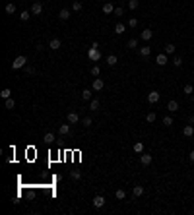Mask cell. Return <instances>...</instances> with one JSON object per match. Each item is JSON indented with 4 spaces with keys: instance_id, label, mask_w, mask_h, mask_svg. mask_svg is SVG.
I'll return each mask as SVG.
<instances>
[{
    "instance_id": "6da1fadb",
    "label": "cell",
    "mask_w": 194,
    "mask_h": 215,
    "mask_svg": "<svg viewBox=\"0 0 194 215\" xmlns=\"http://www.w3.org/2000/svg\"><path fill=\"white\" fill-rule=\"evenodd\" d=\"M87 56H89L91 62H97V60L101 58V51H99V45H97V43H93V45L89 47V51H87Z\"/></svg>"
},
{
    "instance_id": "7a4b0ae2",
    "label": "cell",
    "mask_w": 194,
    "mask_h": 215,
    "mask_svg": "<svg viewBox=\"0 0 194 215\" xmlns=\"http://www.w3.org/2000/svg\"><path fill=\"white\" fill-rule=\"evenodd\" d=\"M25 64H27V58L23 56V54H19V56H16V60L12 62V68L14 70H19V68H23Z\"/></svg>"
},
{
    "instance_id": "3957f363",
    "label": "cell",
    "mask_w": 194,
    "mask_h": 215,
    "mask_svg": "<svg viewBox=\"0 0 194 215\" xmlns=\"http://www.w3.org/2000/svg\"><path fill=\"white\" fill-rule=\"evenodd\" d=\"M167 62H169V60H167V54H165V52H161V54L155 56V64H157V66H165Z\"/></svg>"
},
{
    "instance_id": "277c9868",
    "label": "cell",
    "mask_w": 194,
    "mask_h": 215,
    "mask_svg": "<svg viewBox=\"0 0 194 215\" xmlns=\"http://www.w3.org/2000/svg\"><path fill=\"white\" fill-rule=\"evenodd\" d=\"M159 99H161V95L157 91H151V93H148V101L151 105H155V103H159Z\"/></svg>"
},
{
    "instance_id": "5b68a950",
    "label": "cell",
    "mask_w": 194,
    "mask_h": 215,
    "mask_svg": "<svg viewBox=\"0 0 194 215\" xmlns=\"http://www.w3.org/2000/svg\"><path fill=\"white\" fill-rule=\"evenodd\" d=\"M58 134H60V136H68V134H70V126H68V124H60V126H58Z\"/></svg>"
},
{
    "instance_id": "8992f818",
    "label": "cell",
    "mask_w": 194,
    "mask_h": 215,
    "mask_svg": "<svg viewBox=\"0 0 194 215\" xmlns=\"http://www.w3.org/2000/svg\"><path fill=\"white\" fill-rule=\"evenodd\" d=\"M68 122L70 124H76V122H80V114H78V112H68Z\"/></svg>"
},
{
    "instance_id": "52a82bcc",
    "label": "cell",
    "mask_w": 194,
    "mask_h": 215,
    "mask_svg": "<svg viewBox=\"0 0 194 215\" xmlns=\"http://www.w3.org/2000/svg\"><path fill=\"white\" fill-rule=\"evenodd\" d=\"M60 47H62L60 39H51V43H49V49H52V51H58Z\"/></svg>"
},
{
    "instance_id": "ba28073f",
    "label": "cell",
    "mask_w": 194,
    "mask_h": 215,
    "mask_svg": "<svg viewBox=\"0 0 194 215\" xmlns=\"http://www.w3.org/2000/svg\"><path fill=\"white\" fill-rule=\"evenodd\" d=\"M93 205H95V207H103V205H105V198H103V196H95V198H93Z\"/></svg>"
},
{
    "instance_id": "9c48e42d",
    "label": "cell",
    "mask_w": 194,
    "mask_h": 215,
    "mask_svg": "<svg viewBox=\"0 0 194 215\" xmlns=\"http://www.w3.org/2000/svg\"><path fill=\"white\" fill-rule=\"evenodd\" d=\"M140 37H142L144 41H149L151 37H153V31H151V29H144V31L140 33Z\"/></svg>"
},
{
    "instance_id": "30bf717a",
    "label": "cell",
    "mask_w": 194,
    "mask_h": 215,
    "mask_svg": "<svg viewBox=\"0 0 194 215\" xmlns=\"http://www.w3.org/2000/svg\"><path fill=\"white\" fill-rule=\"evenodd\" d=\"M167 109H169L171 112H177V111H179V103H177L175 99H171V101L167 103Z\"/></svg>"
},
{
    "instance_id": "8fae6325",
    "label": "cell",
    "mask_w": 194,
    "mask_h": 215,
    "mask_svg": "<svg viewBox=\"0 0 194 215\" xmlns=\"http://www.w3.org/2000/svg\"><path fill=\"white\" fill-rule=\"evenodd\" d=\"M140 163H142V165H151V155L142 153V155H140Z\"/></svg>"
},
{
    "instance_id": "7c38bea8",
    "label": "cell",
    "mask_w": 194,
    "mask_h": 215,
    "mask_svg": "<svg viewBox=\"0 0 194 215\" xmlns=\"http://www.w3.org/2000/svg\"><path fill=\"white\" fill-rule=\"evenodd\" d=\"M58 18H60L62 21H66L68 18H70V10H66V8H62V10L58 12Z\"/></svg>"
},
{
    "instance_id": "4fadbf2b",
    "label": "cell",
    "mask_w": 194,
    "mask_h": 215,
    "mask_svg": "<svg viewBox=\"0 0 194 215\" xmlns=\"http://www.w3.org/2000/svg\"><path fill=\"white\" fill-rule=\"evenodd\" d=\"M103 87H105V84H103V79H101V78H97L95 81H93V89H95V91H101Z\"/></svg>"
},
{
    "instance_id": "5bb4252c",
    "label": "cell",
    "mask_w": 194,
    "mask_h": 215,
    "mask_svg": "<svg viewBox=\"0 0 194 215\" xmlns=\"http://www.w3.org/2000/svg\"><path fill=\"white\" fill-rule=\"evenodd\" d=\"M182 134H184L186 138H190V136H192V134H194V128H192V124H186V126L182 128Z\"/></svg>"
},
{
    "instance_id": "9a60e30c",
    "label": "cell",
    "mask_w": 194,
    "mask_h": 215,
    "mask_svg": "<svg viewBox=\"0 0 194 215\" xmlns=\"http://www.w3.org/2000/svg\"><path fill=\"white\" fill-rule=\"evenodd\" d=\"M41 12H43V4H41V2H35L31 6V14H41Z\"/></svg>"
},
{
    "instance_id": "2e32d148",
    "label": "cell",
    "mask_w": 194,
    "mask_h": 215,
    "mask_svg": "<svg viewBox=\"0 0 194 215\" xmlns=\"http://www.w3.org/2000/svg\"><path fill=\"white\" fill-rule=\"evenodd\" d=\"M124 31H126V25H124V23H116V25H115V33H116V35H122Z\"/></svg>"
},
{
    "instance_id": "e0dca14e",
    "label": "cell",
    "mask_w": 194,
    "mask_h": 215,
    "mask_svg": "<svg viewBox=\"0 0 194 215\" xmlns=\"http://www.w3.org/2000/svg\"><path fill=\"white\" fill-rule=\"evenodd\" d=\"M103 12L105 14H113V12H115V6H113L111 2H105V4H103Z\"/></svg>"
},
{
    "instance_id": "ac0fdd59",
    "label": "cell",
    "mask_w": 194,
    "mask_h": 215,
    "mask_svg": "<svg viewBox=\"0 0 194 215\" xmlns=\"http://www.w3.org/2000/svg\"><path fill=\"white\" fill-rule=\"evenodd\" d=\"M105 62H107V64H109V66H115L116 62H118V58H116L115 54H109V56L105 58Z\"/></svg>"
},
{
    "instance_id": "d6986e66",
    "label": "cell",
    "mask_w": 194,
    "mask_h": 215,
    "mask_svg": "<svg viewBox=\"0 0 194 215\" xmlns=\"http://www.w3.org/2000/svg\"><path fill=\"white\" fill-rule=\"evenodd\" d=\"M132 149H134V153H144V143L142 142H136Z\"/></svg>"
},
{
    "instance_id": "ffe728a7",
    "label": "cell",
    "mask_w": 194,
    "mask_h": 215,
    "mask_svg": "<svg viewBox=\"0 0 194 215\" xmlns=\"http://www.w3.org/2000/svg\"><path fill=\"white\" fill-rule=\"evenodd\" d=\"M132 194H134V198H140V196L144 194V186H134Z\"/></svg>"
},
{
    "instance_id": "44dd1931",
    "label": "cell",
    "mask_w": 194,
    "mask_h": 215,
    "mask_svg": "<svg viewBox=\"0 0 194 215\" xmlns=\"http://www.w3.org/2000/svg\"><path fill=\"white\" fill-rule=\"evenodd\" d=\"M80 10H82V2H80V0H74V2H72V12H80Z\"/></svg>"
},
{
    "instance_id": "7402d4cb",
    "label": "cell",
    "mask_w": 194,
    "mask_h": 215,
    "mask_svg": "<svg viewBox=\"0 0 194 215\" xmlns=\"http://www.w3.org/2000/svg\"><path fill=\"white\" fill-rule=\"evenodd\" d=\"M43 140H45V143H52L54 142V134H52V132H47Z\"/></svg>"
},
{
    "instance_id": "603a6c76",
    "label": "cell",
    "mask_w": 194,
    "mask_h": 215,
    "mask_svg": "<svg viewBox=\"0 0 194 215\" xmlns=\"http://www.w3.org/2000/svg\"><path fill=\"white\" fill-rule=\"evenodd\" d=\"M89 111H99V101H97V99H91V103H89Z\"/></svg>"
},
{
    "instance_id": "cb8c5ba5",
    "label": "cell",
    "mask_w": 194,
    "mask_h": 215,
    "mask_svg": "<svg viewBox=\"0 0 194 215\" xmlns=\"http://www.w3.org/2000/svg\"><path fill=\"white\" fill-rule=\"evenodd\" d=\"M0 95H2V99H10V97H12V91H10V89H8V87H4V89H2V93H0Z\"/></svg>"
},
{
    "instance_id": "d4e9b609",
    "label": "cell",
    "mask_w": 194,
    "mask_h": 215,
    "mask_svg": "<svg viewBox=\"0 0 194 215\" xmlns=\"http://www.w3.org/2000/svg\"><path fill=\"white\" fill-rule=\"evenodd\" d=\"M149 52H151L149 47H140V54H142V56H149Z\"/></svg>"
},
{
    "instance_id": "484cf974",
    "label": "cell",
    "mask_w": 194,
    "mask_h": 215,
    "mask_svg": "<svg viewBox=\"0 0 194 215\" xmlns=\"http://www.w3.org/2000/svg\"><path fill=\"white\" fill-rule=\"evenodd\" d=\"M4 105H6V109H10V111H12L14 107H16V101L10 97V99H6V103H4Z\"/></svg>"
},
{
    "instance_id": "4316f807",
    "label": "cell",
    "mask_w": 194,
    "mask_h": 215,
    "mask_svg": "<svg viewBox=\"0 0 194 215\" xmlns=\"http://www.w3.org/2000/svg\"><path fill=\"white\" fill-rule=\"evenodd\" d=\"M182 91L186 93V95H192V91H194V87H192V85H190V84H186V85H184V87H182Z\"/></svg>"
},
{
    "instance_id": "83f0119b",
    "label": "cell",
    "mask_w": 194,
    "mask_h": 215,
    "mask_svg": "<svg viewBox=\"0 0 194 215\" xmlns=\"http://www.w3.org/2000/svg\"><path fill=\"white\" fill-rule=\"evenodd\" d=\"M115 196L118 198V200H124V198H126V192H124V190L120 188V190H116V192H115Z\"/></svg>"
},
{
    "instance_id": "f1b7e54d",
    "label": "cell",
    "mask_w": 194,
    "mask_h": 215,
    "mask_svg": "<svg viewBox=\"0 0 194 215\" xmlns=\"http://www.w3.org/2000/svg\"><path fill=\"white\" fill-rule=\"evenodd\" d=\"M82 99H85V101H89V99H91V91H89V89H84V91H82Z\"/></svg>"
},
{
    "instance_id": "f546056e",
    "label": "cell",
    "mask_w": 194,
    "mask_h": 215,
    "mask_svg": "<svg viewBox=\"0 0 194 215\" xmlns=\"http://www.w3.org/2000/svg\"><path fill=\"white\" fill-rule=\"evenodd\" d=\"M70 176L74 178V180H80V178H82V173H80V170H72Z\"/></svg>"
},
{
    "instance_id": "4dcf8cb0",
    "label": "cell",
    "mask_w": 194,
    "mask_h": 215,
    "mask_svg": "<svg viewBox=\"0 0 194 215\" xmlns=\"http://www.w3.org/2000/svg\"><path fill=\"white\" fill-rule=\"evenodd\" d=\"M82 124H84L85 128H89L91 124H93V120H91V118H89V116H87V118H82Z\"/></svg>"
},
{
    "instance_id": "1f68e13d",
    "label": "cell",
    "mask_w": 194,
    "mask_h": 215,
    "mask_svg": "<svg viewBox=\"0 0 194 215\" xmlns=\"http://www.w3.org/2000/svg\"><path fill=\"white\" fill-rule=\"evenodd\" d=\"M16 12V4H6V14H14Z\"/></svg>"
},
{
    "instance_id": "d6a6232c",
    "label": "cell",
    "mask_w": 194,
    "mask_h": 215,
    "mask_svg": "<svg viewBox=\"0 0 194 215\" xmlns=\"http://www.w3.org/2000/svg\"><path fill=\"white\" fill-rule=\"evenodd\" d=\"M175 52V45H165V54H173Z\"/></svg>"
},
{
    "instance_id": "836d02e7",
    "label": "cell",
    "mask_w": 194,
    "mask_h": 215,
    "mask_svg": "<svg viewBox=\"0 0 194 215\" xmlns=\"http://www.w3.org/2000/svg\"><path fill=\"white\" fill-rule=\"evenodd\" d=\"M138 4H140L138 0H130V2H128V8H130V10H136V8H138Z\"/></svg>"
},
{
    "instance_id": "e575fe53",
    "label": "cell",
    "mask_w": 194,
    "mask_h": 215,
    "mask_svg": "<svg viewBox=\"0 0 194 215\" xmlns=\"http://www.w3.org/2000/svg\"><path fill=\"white\" fill-rule=\"evenodd\" d=\"M173 64L177 66V68H179V66H182V58H181V56H175V58H173Z\"/></svg>"
},
{
    "instance_id": "d590c367",
    "label": "cell",
    "mask_w": 194,
    "mask_h": 215,
    "mask_svg": "<svg viewBox=\"0 0 194 215\" xmlns=\"http://www.w3.org/2000/svg\"><path fill=\"white\" fill-rule=\"evenodd\" d=\"M19 20L27 21V20H29V12H21V14H19Z\"/></svg>"
},
{
    "instance_id": "8d00e7d4",
    "label": "cell",
    "mask_w": 194,
    "mask_h": 215,
    "mask_svg": "<svg viewBox=\"0 0 194 215\" xmlns=\"http://www.w3.org/2000/svg\"><path fill=\"white\" fill-rule=\"evenodd\" d=\"M155 118H157V116H155V112H149L148 116H146V120H148V122H155Z\"/></svg>"
},
{
    "instance_id": "74e56055",
    "label": "cell",
    "mask_w": 194,
    "mask_h": 215,
    "mask_svg": "<svg viewBox=\"0 0 194 215\" xmlns=\"http://www.w3.org/2000/svg\"><path fill=\"white\" fill-rule=\"evenodd\" d=\"M136 47H138V41H136V39H130V41H128V49H136Z\"/></svg>"
},
{
    "instance_id": "f35d334b",
    "label": "cell",
    "mask_w": 194,
    "mask_h": 215,
    "mask_svg": "<svg viewBox=\"0 0 194 215\" xmlns=\"http://www.w3.org/2000/svg\"><path fill=\"white\" fill-rule=\"evenodd\" d=\"M138 25V20H136V18H130L128 20V27H136Z\"/></svg>"
},
{
    "instance_id": "ab89813d",
    "label": "cell",
    "mask_w": 194,
    "mask_h": 215,
    "mask_svg": "<svg viewBox=\"0 0 194 215\" xmlns=\"http://www.w3.org/2000/svg\"><path fill=\"white\" fill-rule=\"evenodd\" d=\"M163 124H165V126H171V124H173V118H171V116H165V118H163Z\"/></svg>"
},
{
    "instance_id": "60d3db41",
    "label": "cell",
    "mask_w": 194,
    "mask_h": 215,
    "mask_svg": "<svg viewBox=\"0 0 194 215\" xmlns=\"http://www.w3.org/2000/svg\"><path fill=\"white\" fill-rule=\"evenodd\" d=\"M99 66H93V68H91V76H99Z\"/></svg>"
},
{
    "instance_id": "b9f144b4",
    "label": "cell",
    "mask_w": 194,
    "mask_h": 215,
    "mask_svg": "<svg viewBox=\"0 0 194 215\" xmlns=\"http://www.w3.org/2000/svg\"><path fill=\"white\" fill-rule=\"evenodd\" d=\"M113 14H115V16H122L124 10H122V8H115V12H113Z\"/></svg>"
},
{
    "instance_id": "7bdbcfd3",
    "label": "cell",
    "mask_w": 194,
    "mask_h": 215,
    "mask_svg": "<svg viewBox=\"0 0 194 215\" xmlns=\"http://www.w3.org/2000/svg\"><path fill=\"white\" fill-rule=\"evenodd\" d=\"M188 157H190V161H194V149L190 151V155H188Z\"/></svg>"
}]
</instances>
